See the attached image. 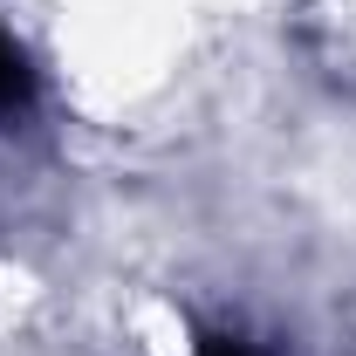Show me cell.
Masks as SVG:
<instances>
[{
    "label": "cell",
    "instance_id": "1",
    "mask_svg": "<svg viewBox=\"0 0 356 356\" xmlns=\"http://www.w3.org/2000/svg\"><path fill=\"white\" fill-rule=\"evenodd\" d=\"M14 103H21V62H14V48L0 35V110H14Z\"/></svg>",
    "mask_w": 356,
    "mask_h": 356
},
{
    "label": "cell",
    "instance_id": "2",
    "mask_svg": "<svg viewBox=\"0 0 356 356\" xmlns=\"http://www.w3.org/2000/svg\"><path fill=\"white\" fill-rule=\"evenodd\" d=\"M199 356H254V350H247V343H233V336H213Z\"/></svg>",
    "mask_w": 356,
    "mask_h": 356
}]
</instances>
